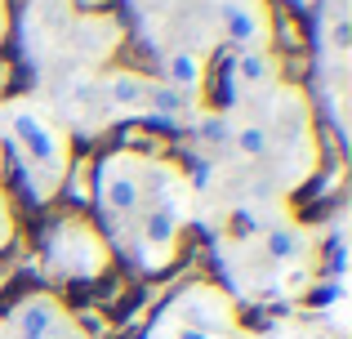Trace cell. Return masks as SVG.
I'll return each mask as SVG.
<instances>
[{"mask_svg": "<svg viewBox=\"0 0 352 339\" xmlns=\"http://www.w3.org/2000/svg\"><path fill=\"white\" fill-rule=\"evenodd\" d=\"M9 143L18 152V166L27 174L32 201H54L72 170V143L54 125V116L36 103H14L9 107Z\"/></svg>", "mask_w": 352, "mask_h": 339, "instance_id": "6da1fadb", "label": "cell"}, {"mask_svg": "<svg viewBox=\"0 0 352 339\" xmlns=\"http://www.w3.org/2000/svg\"><path fill=\"white\" fill-rule=\"evenodd\" d=\"M45 272L54 281H94L107 272L112 250L98 237V228H89L85 219H58V223L45 232Z\"/></svg>", "mask_w": 352, "mask_h": 339, "instance_id": "7a4b0ae2", "label": "cell"}, {"mask_svg": "<svg viewBox=\"0 0 352 339\" xmlns=\"http://www.w3.org/2000/svg\"><path fill=\"white\" fill-rule=\"evenodd\" d=\"M147 166H152V161L138 157L134 148H120V152H107L103 157V166H98V206L112 219H129V215L143 210Z\"/></svg>", "mask_w": 352, "mask_h": 339, "instance_id": "3957f363", "label": "cell"}, {"mask_svg": "<svg viewBox=\"0 0 352 339\" xmlns=\"http://www.w3.org/2000/svg\"><path fill=\"white\" fill-rule=\"evenodd\" d=\"M161 322H165V326L174 322V326H188V331H206V335L232 339V335H236V304H232V299H228L219 286L197 281V286H188L170 308H165Z\"/></svg>", "mask_w": 352, "mask_h": 339, "instance_id": "277c9868", "label": "cell"}, {"mask_svg": "<svg viewBox=\"0 0 352 339\" xmlns=\"http://www.w3.org/2000/svg\"><path fill=\"white\" fill-rule=\"evenodd\" d=\"M67 317V308H63L58 295H50V290H32V295H23L14 308L5 313V335L9 339H50L58 331V322Z\"/></svg>", "mask_w": 352, "mask_h": 339, "instance_id": "5b68a950", "label": "cell"}, {"mask_svg": "<svg viewBox=\"0 0 352 339\" xmlns=\"http://www.w3.org/2000/svg\"><path fill=\"white\" fill-rule=\"evenodd\" d=\"M219 27L236 50H267V36H272V18H267L263 0H228Z\"/></svg>", "mask_w": 352, "mask_h": 339, "instance_id": "8992f818", "label": "cell"}, {"mask_svg": "<svg viewBox=\"0 0 352 339\" xmlns=\"http://www.w3.org/2000/svg\"><path fill=\"white\" fill-rule=\"evenodd\" d=\"M263 250L272 254L276 263H299V259H308V250H312V232L303 223H294V219H272V223L263 228Z\"/></svg>", "mask_w": 352, "mask_h": 339, "instance_id": "52a82bcc", "label": "cell"}, {"mask_svg": "<svg viewBox=\"0 0 352 339\" xmlns=\"http://www.w3.org/2000/svg\"><path fill=\"white\" fill-rule=\"evenodd\" d=\"M147 85L152 80L134 76V72H107L103 80H98V98H103V107H112V112H147Z\"/></svg>", "mask_w": 352, "mask_h": 339, "instance_id": "ba28073f", "label": "cell"}, {"mask_svg": "<svg viewBox=\"0 0 352 339\" xmlns=\"http://www.w3.org/2000/svg\"><path fill=\"white\" fill-rule=\"evenodd\" d=\"M232 76H236V85L258 89V94H267L272 85H281V67H276L272 50H241L236 63H232Z\"/></svg>", "mask_w": 352, "mask_h": 339, "instance_id": "9c48e42d", "label": "cell"}, {"mask_svg": "<svg viewBox=\"0 0 352 339\" xmlns=\"http://www.w3.org/2000/svg\"><path fill=\"white\" fill-rule=\"evenodd\" d=\"M165 85H174L179 94H188L192 103H197L201 85H206V58H201V50H170V58H165Z\"/></svg>", "mask_w": 352, "mask_h": 339, "instance_id": "30bf717a", "label": "cell"}, {"mask_svg": "<svg viewBox=\"0 0 352 339\" xmlns=\"http://www.w3.org/2000/svg\"><path fill=\"white\" fill-rule=\"evenodd\" d=\"M228 148H236V157L245 161H267L272 157V130H267V121H232Z\"/></svg>", "mask_w": 352, "mask_h": 339, "instance_id": "8fae6325", "label": "cell"}, {"mask_svg": "<svg viewBox=\"0 0 352 339\" xmlns=\"http://www.w3.org/2000/svg\"><path fill=\"white\" fill-rule=\"evenodd\" d=\"M147 112H156V116H165V121H174V116L192 112V98L179 94L174 85H165V80H152V85H147Z\"/></svg>", "mask_w": 352, "mask_h": 339, "instance_id": "7c38bea8", "label": "cell"}, {"mask_svg": "<svg viewBox=\"0 0 352 339\" xmlns=\"http://www.w3.org/2000/svg\"><path fill=\"white\" fill-rule=\"evenodd\" d=\"M236 237H263V228L267 223H272V219H263V210H258V206H236Z\"/></svg>", "mask_w": 352, "mask_h": 339, "instance_id": "4fadbf2b", "label": "cell"}, {"mask_svg": "<svg viewBox=\"0 0 352 339\" xmlns=\"http://www.w3.org/2000/svg\"><path fill=\"white\" fill-rule=\"evenodd\" d=\"M9 237H14V206H9V192L0 183V245H9Z\"/></svg>", "mask_w": 352, "mask_h": 339, "instance_id": "5bb4252c", "label": "cell"}, {"mask_svg": "<svg viewBox=\"0 0 352 339\" xmlns=\"http://www.w3.org/2000/svg\"><path fill=\"white\" fill-rule=\"evenodd\" d=\"M50 339H89V331L76 322V317H63V322H58V331H54Z\"/></svg>", "mask_w": 352, "mask_h": 339, "instance_id": "9a60e30c", "label": "cell"}, {"mask_svg": "<svg viewBox=\"0 0 352 339\" xmlns=\"http://www.w3.org/2000/svg\"><path fill=\"white\" fill-rule=\"evenodd\" d=\"M170 339H223V335H206V331H188V326H174Z\"/></svg>", "mask_w": 352, "mask_h": 339, "instance_id": "2e32d148", "label": "cell"}, {"mask_svg": "<svg viewBox=\"0 0 352 339\" xmlns=\"http://www.w3.org/2000/svg\"><path fill=\"white\" fill-rule=\"evenodd\" d=\"M0 339H9V335H5V326H0Z\"/></svg>", "mask_w": 352, "mask_h": 339, "instance_id": "e0dca14e", "label": "cell"}, {"mask_svg": "<svg viewBox=\"0 0 352 339\" xmlns=\"http://www.w3.org/2000/svg\"><path fill=\"white\" fill-rule=\"evenodd\" d=\"M0 157H5V148H0Z\"/></svg>", "mask_w": 352, "mask_h": 339, "instance_id": "ac0fdd59", "label": "cell"}]
</instances>
